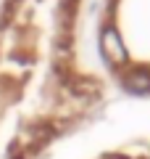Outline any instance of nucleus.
<instances>
[{
    "instance_id": "obj_1",
    "label": "nucleus",
    "mask_w": 150,
    "mask_h": 159,
    "mask_svg": "<svg viewBox=\"0 0 150 159\" xmlns=\"http://www.w3.org/2000/svg\"><path fill=\"white\" fill-rule=\"evenodd\" d=\"M100 48H103V56L111 64H124L127 61V48H124V43H121V37H119L116 29H106V32H103Z\"/></svg>"
},
{
    "instance_id": "obj_2",
    "label": "nucleus",
    "mask_w": 150,
    "mask_h": 159,
    "mask_svg": "<svg viewBox=\"0 0 150 159\" xmlns=\"http://www.w3.org/2000/svg\"><path fill=\"white\" fill-rule=\"evenodd\" d=\"M127 88L134 90V93H148L150 90V72H134V74H129Z\"/></svg>"
}]
</instances>
